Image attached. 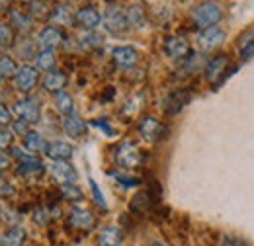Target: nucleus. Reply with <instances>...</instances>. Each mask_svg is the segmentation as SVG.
<instances>
[{
	"label": "nucleus",
	"mask_w": 254,
	"mask_h": 246,
	"mask_svg": "<svg viewBox=\"0 0 254 246\" xmlns=\"http://www.w3.org/2000/svg\"><path fill=\"white\" fill-rule=\"evenodd\" d=\"M191 18H193V22H195L199 28H203V30L215 28V26L221 22L223 10L217 2H213V0H203V2H199L197 6H193Z\"/></svg>",
	"instance_id": "nucleus-1"
},
{
	"label": "nucleus",
	"mask_w": 254,
	"mask_h": 246,
	"mask_svg": "<svg viewBox=\"0 0 254 246\" xmlns=\"http://www.w3.org/2000/svg\"><path fill=\"white\" fill-rule=\"evenodd\" d=\"M102 22H104V28L108 31H112V33H124L129 28L126 12L120 6H108L106 12H104Z\"/></svg>",
	"instance_id": "nucleus-2"
},
{
	"label": "nucleus",
	"mask_w": 254,
	"mask_h": 246,
	"mask_svg": "<svg viewBox=\"0 0 254 246\" xmlns=\"http://www.w3.org/2000/svg\"><path fill=\"white\" fill-rule=\"evenodd\" d=\"M139 133H141L143 139H147V141H151V143H157L160 139H164L166 129H164V125H162L157 118L145 116V118L141 120V123H139Z\"/></svg>",
	"instance_id": "nucleus-3"
},
{
	"label": "nucleus",
	"mask_w": 254,
	"mask_h": 246,
	"mask_svg": "<svg viewBox=\"0 0 254 246\" xmlns=\"http://www.w3.org/2000/svg\"><path fill=\"white\" fill-rule=\"evenodd\" d=\"M14 112L18 114V118H20V120L28 122L30 125L37 123V122H39V118H41V108H39V102H37V100H33V98H24V100L16 102Z\"/></svg>",
	"instance_id": "nucleus-4"
},
{
	"label": "nucleus",
	"mask_w": 254,
	"mask_h": 246,
	"mask_svg": "<svg viewBox=\"0 0 254 246\" xmlns=\"http://www.w3.org/2000/svg\"><path fill=\"white\" fill-rule=\"evenodd\" d=\"M39 80V74H37V68L35 66H30V64H24L18 68L16 76H14V84L20 92H32L35 88Z\"/></svg>",
	"instance_id": "nucleus-5"
},
{
	"label": "nucleus",
	"mask_w": 254,
	"mask_h": 246,
	"mask_svg": "<svg viewBox=\"0 0 254 246\" xmlns=\"http://www.w3.org/2000/svg\"><path fill=\"white\" fill-rule=\"evenodd\" d=\"M49 172L59 184H74L78 178L74 166L68 160H53L49 166Z\"/></svg>",
	"instance_id": "nucleus-6"
},
{
	"label": "nucleus",
	"mask_w": 254,
	"mask_h": 246,
	"mask_svg": "<svg viewBox=\"0 0 254 246\" xmlns=\"http://www.w3.org/2000/svg\"><path fill=\"white\" fill-rule=\"evenodd\" d=\"M53 24H57L59 28H70L72 24H76V12L72 10V6L68 2H59L51 8V16Z\"/></svg>",
	"instance_id": "nucleus-7"
},
{
	"label": "nucleus",
	"mask_w": 254,
	"mask_h": 246,
	"mask_svg": "<svg viewBox=\"0 0 254 246\" xmlns=\"http://www.w3.org/2000/svg\"><path fill=\"white\" fill-rule=\"evenodd\" d=\"M116 162L124 168H135L141 164V153L135 145L131 143H122L116 151Z\"/></svg>",
	"instance_id": "nucleus-8"
},
{
	"label": "nucleus",
	"mask_w": 254,
	"mask_h": 246,
	"mask_svg": "<svg viewBox=\"0 0 254 246\" xmlns=\"http://www.w3.org/2000/svg\"><path fill=\"white\" fill-rule=\"evenodd\" d=\"M112 59H114V64L120 68H133L139 61V51L131 45H122L112 51Z\"/></svg>",
	"instance_id": "nucleus-9"
},
{
	"label": "nucleus",
	"mask_w": 254,
	"mask_h": 246,
	"mask_svg": "<svg viewBox=\"0 0 254 246\" xmlns=\"http://www.w3.org/2000/svg\"><path fill=\"white\" fill-rule=\"evenodd\" d=\"M225 41V31L221 28H207L197 35V45L203 51H213Z\"/></svg>",
	"instance_id": "nucleus-10"
},
{
	"label": "nucleus",
	"mask_w": 254,
	"mask_h": 246,
	"mask_svg": "<svg viewBox=\"0 0 254 246\" xmlns=\"http://www.w3.org/2000/svg\"><path fill=\"white\" fill-rule=\"evenodd\" d=\"M164 53L170 59H184L190 53V45L184 37L180 35H170L164 39Z\"/></svg>",
	"instance_id": "nucleus-11"
},
{
	"label": "nucleus",
	"mask_w": 254,
	"mask_h": 246,
	"mask_svg": "<svg viewBox=\"0 0 254 246\" xmlns=\"http://www.w3.org/2000/svg\"><path fill=\"white\" fill-rule=\"evenodd\" d=\"M188 102H190V92L188 90H172V92L164 98L162 108H164V112L168 116H176Z\"/></svg>",
	"instance_id": "nucleus-12"
},
{
	"label": "nucleus",
	"mask_w": 254,
	"mask_h": 246,
	"mask_svg": "<svg viewBox=\"0 0 254 246\" xmlns=\"http://www.w3.org/2000/svg\"><path fill=\"white\" fill-rule=\"evenodd\" d=\"M100 22H102V16H100V12L96 10L94 6H84V8H80L76 12V24L80 28H84L86 31L96 30L100 26Z\"/></svg>",
	"instance_id": "nucleus-13"
},
{
	"label": "nucleus",
	"mask_w": 254,
	"mask_h": 246,
	"mask_svg": "<svg viewBox=\"0 0 254 246\" xmlns=\"http://www.w3.org/2000/svg\"><path fill=\"white\" fill-rule=\"evenodd\" d=\"M68 223L74 227V229H80V231H90L96 225L94 215L88 211V209H82V207H74L68 215Z\"/></svg>",
	"instance_id": "nucleus-14"
},
{
	"label": "nucleus",
	"mask_w": 254,
	"mask_h": 246,
	"mask_svg": "<svg viewBox=\"0 0 254 246\" xmlns=\"http://www.w3.org/2000/svg\"><path fill=\"white\" fill-rule=\"evenodd\" d=\"M28 241V231L22 225H12L0 239V246H24Z\"/></svg>",
	"instance_id": "nucleus-15"
},
{
	"label": "nucleus",
	"mask_w": 254,
	"mask_h": 246,
	"mask_svg": "<svg viewBox=\"0 0 254 246\" xmlns=\"http://www.w3.org/2000/svg\"><path fill=\"white\" fill-rule=\"evenodd\" d=\"M43 172H45V164H43L37 156H33V154H30V156L24 158V160H20V164H18V174L24 176V178L41 176Z\"/></svg>",
	"instance_id": "nucleus-16"
},
{
	"label": "nucleus",
	"mask_w": 254,
	"mask_h": 246,
	"mask_svg": "<svg viewBox=\"0 0 254 246\" xmlns=\"http://www.w3.org/2000/svg\"><path fill=\"white\" fill-rule=\"evenodd\" d=\"M63 131L68 137H72V139H80L86 133V122L78 114H70V116L64 118Z\"/></svg>",
	"instance_id": "nucleus-17"
},
{
	"label": "nucleus",
	"mask_w": 254,
	"mask_h": 246,
	"mask_svg": "<svg viewBox=\"0 0 254 246\" xmlns=\"http://www.w3.org/2000/svg\"><path fill=\"white\" fill-rule=\"evenodd\" d=\"M227 64H229V59H227L225 55L213 57L211 61L205 64V78H207L209 82H217L223 74H225Z\"/></svg>",
	"instance_id": "nucleus-18"
},
{
	"label": "nucleus",
	"mask_w": 254,
	"mask_h": 246,
	"mask_svg": "<svg viewBox=\"0 0 254 246\" xmlns=\"http://www.w3.org/2000/svg\"><path fill=\"white\" fill-rule=\"evenodd\" d=\"M39 43L43 49H55L63 43V31L55 26H47L39 33Z\"/></svg>",
	"instance_id": "nucleus-19"
},
{
	"label": "nucleus",
	"mask_w": 254,
	"mask_h": 246,
	"mask_svg": "<svg viewBox=\"0 0 254 246\" xmlns=\"http://www.w3.org/2000/svg\"><path fill=\"white\" fill-rule=\"evenodd\" d=\"M124 241V235H122V229L120 227H104L98 235V246H122Z\"/></svg>",
	"instance_id": "nucleus-20"
},
{
	"label": "nucleus",
	"mask_w": 254,
	"mask_h": 246,
	"mask_svg": "<svg viewBox=\"0 0 254 246\" xmlns=\"http://www.w3.org/2000/svg\"><path fill=\"white\" fill-rule=\"evenodd\" d=\"M74 154V147L66 141H53L47 147V156L53 160H68Z\"/></svg>",
	"instance_id": "nucleus-21"
},
{
	"label": "nucleus",
	"mask_w": 254,
	"mask_h": 246,
	"mask_svg": "<svg viewBox=\"0 0 254 246\" xmlns=\"http://www.w3.org/2000/svg\"><path fill=\"white\" fill-rule=\"evenodd\" d=\"M66 82H68V78H66L64 72H61V70H51V72H47L45 78H43V88H45L47 92L55 94V92H59V90H63L64 86H66Z\"/></svg>",
	"instance_id": "nucleus-22"
},
{
	"label": "nucleus",
	"mask_w": 254,
	"mask_h": 246,
	"mask_svg": "<svg viewBox=\"0 0 254 246\" xmlns=\"http://www.w3.org/2000/svg\"><path fill=\"white\" fill-rule=\"evenodd\" d=\"M24 145L30 153H47V147L49 143L45 141V137L37 131H30L26 137H24Z\"/></svg>",
	"instance_id": "nucleus-23"
},
{
	"label": "nucleus",
	"mask_w": 254,
	"mask_h": 246,
	"mask_svg": "<svg viewBox=\"0 0 254 246\" xmlns=\"http://www.w3.org/2000/svg\"><path fill=\"white\" fill-rule=\"evenodd\" d=\"M53 102H55L57 112L63 114L64 118L70 116V114H74V100H72V96H70L68 92H64V90L55 92L53 94Z\"/></svg>",
	"instance_id": "nucleus-24"
},
{
	"label": "nucleus",
	"mask_w": 254,
	"mask_h": 246,
	"mask_svg": "<svg viewBox=\"0 0 254 246\" xmlns=\"http://www.w3.org/2000/svg\"><path fill=\"white\" fill-rule=\"evenodd\" d=\"M33 62H35V68L37 70H47V72H51L53 68H55V51L53 49H41V51H37L35 53V57H33Z\"/></svg>",
	"instance_id": "nucleus-25"
},
{
	"label": "nucleus",
	"mask_w": 254,
	"mask_h": 246,
	"mask_svg": "<svg viewBox=\"0 0 254 246\" xmlns=\"http://www.w3.org/2000/svg\"><path fill=\"white\" fill-rule=\"evenodd\" d=\"M126 16H127V26H129V28H135V30L143 28L145 22H147V14H145V10H143L141 6H137V4H133V6L127 8Z\"/></svg>",
	"instance_id": "nucleus-26"
},
{
	"label": "nucleus",
	"mask_w": 254,
	"mask_h": 246,
	"mask_svg": "<svg viewBox=\"0 0 254 246\" xmlns=\"http://www.w3.org/2000/svg\"><path fill=\"white\" fill-rule=\"evenodd\" d=\"M18 72V64L10 55H0V80L14 78Z\"/></svg>",
	"instance_id": "nucleus-27"
},
{
	"label": "nucleus",
	"mask_w": 254,
	"mask_h": 246,
	"mask_svg": "<svg viewBox=\"0 0 254 246\" xmlns=\"http://www.w3.org/2000/svg\"><path fill=\"white\" fill-rule=\"evenodd\" d=\"M32 26V14H26V12H20V10H12V28H18L20 31H30Z\"/></svg>",
	"instance_id": "nucleus-28"
},
{
	"label": "nucleus",
	"mask_w": 254,
	"mask_h": 246,
	"mask_svg": "<svg viewBox=\"0 0 254 246\" xmlns=\"http://www.w3.org/2000/svg\"><path fill=\"white\" fill-rule=\"evenodd\" d=\"M102 43H104V35L96 33L94 30L86 31V33L80 37V47H84V49H94V47H100Z\"/></svg>",
	"instance_id": "nucleus-29"
},
{
	"label": "nucleus",
	"mask_w": 254,
	"mask_h": 246,
	"mask_svg": "<svg viewBox=\"0 0 254 246\" xmlns=\"http://www.w3.org/2000/svg\"><path fill=\"white\" fill-rule=\"evenodd\" d=\"M14 45V28L12 24H0V47H12Z\"/></svg>",
	"instance_id": "nucleus-30"
},
{
	"label": "nucleus",
	"mask_w": 254,
	"mask_h": 246,
	"mask_svg": "<svg viewBox=\"0 0 254 246\" xmlns=\"http://www.w3.org/2000/svg\"><path fill=\"white\" fill-rule=\"evenodd\" d=\"M61 193L66 199H72V201H80L82 199V189L76 184H61Z\"/></svg>",
	"instance_id": "nucleus-31"
},
{
	"label": "nucleus",
	"mask_w": 254,
	"mask_h": 246,
	"mask_svg": "<svg viewBox=\"0 0 254 246\" xmlns=\"http://www.w3.org/2000/svg\"><path fill=\"white\" fill-rule=\"evenodd\" d=\"M30 6H32V18L51 16V10L47 8V2H43V0H33V2H30Z\"/></svg>",
	"instance_id": "nucleus-32"
},
{
	"label": "nucleus",
	"mask_w": 254,
	"mask_h": 246,
	"mask_svg": "<svg viewBox=\"0 0 254 246\" xmlns=\"http://www.w3.org/2000/svg\"><path fill=\"white\" fill-rule=\"evenodd\" d=\"M12 143H14V131L0 127V153L6 149H12Z\"/></svg>",
	"instance_id": "nucleus-33"
},
{
	"label": "nucleus",
	"mask_w": 254,
	"mask_h": 246,
	"mask_svg": "<svg viewBox=\"0 0 254 246\" xmlns=\"http://www.w3.org/2000/svg\"><path fill=\"white\" fill-rule=\"evenodd\" d=\"M88 184H90V191H92V197H94L96 205L100 207V209H108V203H106V197H104V193L100 191V187H98V184H96L94 180L90 178L88 180Z\"/></svg>",
	"instance_id": "nucleus-34"
},
{
	"label": "nucleus",
	"mask_w": 254,
	"mask_h": 246,
	"mask_svg": "<svg viewBox=\"0 0 254 246\" xmlns=\"http://www.w3.org/2000/svg\"><path fill=\"white\" fill-rule=\"evenodd\" d=\"M14 195H16V187L10 184L8 180L0 178V199H10Z\"/></svg>",
	"instance_id": "nucleus-35"
},
{
	"label": "nucleus",
	"mask_w": 254,
	"mask_h": 246,
	"mask_svg": "<svg viewBox=\"0 0 254 246\" xmlns=\"http://www.w3.org/2000/svg\"><path fill=\"white\" fill-rule=\"evenodd\" d=\"M12 125V112L6 104L0 102V127H8Z\"/></svg>",
	"instance_id": "nucleus-36"
},
{
	"label": "nucleus",
	"mask_w": 254,
	"mask_h": 246,
	"mask_svg": "<svg viewBox=\"0 0 254 246\" xmlns=\"http://www.w3.org/2000/svg\"><path fill=\"white\" fill-rule=\"evenodd\" d=\"M114 178L120 182V184L124 185V187H137V185L141 184V180L139 178H133V176H124V174H114Z\"/></svg>",
	"instance_id": "nucleus-37"
},
{
	"label": "nucleus",
	"mask_w": 254,
	"mask_h": 246,
	"mask_svg": "<svg viewBox=\"0 0 254 246\" xmlns=\"http://www.w3.org/2000/svg\"><path fill=\"white\" fill-rule=\"evenodd\" d=\"M12 127H14V133H18V135H22V137H26L28 133H30V123L24 122V120H16V122H12Z\"/></svg>",
	"instance_id": "nucleus-38"
},
{
	"label": "nucleus",
	"mask_w": 254,
	"mask_h": 246,
	"mask_svg": "<svg viewBox=\"0 0 254 246\" xmlns=\"http://www.w3.org/2000/svg\"><path fill=\"white\" fill-rule=\"evenodd\" d=\"M221 246H249V243H247V241H243L241 237H233V235H227V237H223Z\"/></svg>",
	"instance_id": "nucleus-39"
},
{
	"label": "nucleus",
	"mask_w": 254,
	"mask_h": 246,
	"mask_svg": "<svg viewBox=\"0 0 254 246\" xmlns=\"http://www.w3.org/2000/svg\"><path fill=\"white\" fill-rule=\"evenodd\" d=\"M92 125H94V127H98L100 131H104L108 137H114V135H116V131H114V129L108 125V122H106V120H96V122H92Z\"/></svg>",
	"instance_id": "nucleus-40"
},
{
	"label": "nucleus",
	"mask_w": 254,
	"mask_h": 246,
	"mask_svg": "<svg viewBox=\"0 0 254 246\" xmlns=\"http://www.w3.org/2000/svg\"><path fill=\"white\" fill-rule=\"evenodd\" d=\"M251 57H254V41L245 43V47H243V51H241V59H243V61H247V59H251Z\"/></svg>",
	"instance_id": "nucleus-41"
},
{
	"label": "nucleus",
	"mask_w": 254,
	"mask_h": 246,
	"mask_svg": "<svg viewBox=\"0 0 254 246\" xmlns=\"http://www.w3.org/2000/svg\"><path fill=\"white\" fill-rule=\"evenodd\" d=\"M33 221H35L37 225H45V223L49 221V215H47V211H43V209H37V211L33 213Z\"/></svg>",
	"instance_id": "nucleus-42"
},
{
	"label": "nucleus",
	"mask_w": 254,
	"mask_h": 246,
	"mask_svg": "<svg viewBox=\"0 0 254 246\" xmlns=\"http://www.w3.org/2000/svg\"><path fill=\"white\" fill-rule=\"evenodd\" d=\"M8 166H10V156L0 153V172H2L4 168H8Z\"/></svg>",
	"instance_id": "nucleus-43"
},
{
	"label": "nucleus",
	"mask_w": 254,
	"mask_h": 246,
	"mask_svg": "<svg viewBox=\"0 0 254 246\" xmlns=\"http://www.w3.org/2000/svg\"><path fill=\"white\" fill-rule=\"evenodd\" d=\"M10 8V0H0V14H4Z\"/></svg>",
	"instance_id": "nucleus-44"
},
{
	"label": "nucleus",
	"mask_w": 254,
	"mask_h": 246,
	"mask_svg": "<svg viewBox=\"0 0 254 246\" xmlns=\"http://www.w3.org/2000/svg\"><path fill=\"white\" fill-rule=\"evenodd\" d=\"M22 2H33V0H22Z\"/></svg>",
	"instance_id": "nucleus-45"
},
{
	"label": "nucleus",
	"mask_w": 254,
	"mask_h": 246,
	"mask_svg": "<svg viewBox=\"0 0 254 246\" xmlns=\"http://www.w3.org/2000/svg\"><path fill=\"white\" fill-rule=\"evenodd\" d=\"M0 239H2V237H0Z\"/></svg>",
	"instance_id": "nucleus-46"
}]
</instances>
